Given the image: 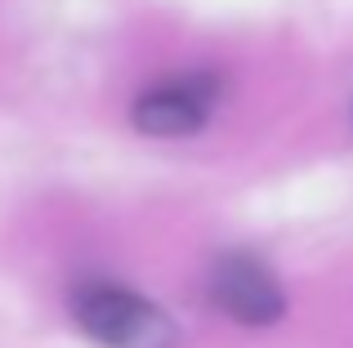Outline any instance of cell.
I'll return each instance as SVG.
<instances>
[{
	"label": "cell",
	"mask_w": 353,
	"mask_h": 348,
	"mask_svg": "<svg viewBox=\"0 0 353 348\" xmlns=\"http://www.w3.org/2000/svg\"><path fill=\"white\" fill-rule=\"evenodd\" d=\"M77 326L103 348H179V322L161 304L117 281H81L72 290Z\"/></svg>",
	"instance_id": "1"
},
{
	"label": "cell",
	"mask_w": 353,
	"mask_h": 348,
	"mask_svg": "<svg viewBox=\"0 0 353 348\" xmlns=\"http://www.w3.org/2000/svg\"><path fill=\"white\" fill-rule=\"evenodd\" d=\"M210 304L237 326H273L286 317V290L264 259L246 250L219 254L210 268Z\"/></svg>",
	"instance_id": "2"
},
{
	"label": "cell",
	"mask_w": 353,
	"mask_h": 348,
	"mask_svg": "<svg viewBox=\"0 0 353 348\" xmlns=\"http://www.w3.org/2000/svg\"><path fill=\"white\" fill-rule=\"evenodd\" d=\"M219 76H174L165 85L139 94L134 103V125L152 139H183V134H197L210 121L219 98Z\"/></svg>",
	"instance_id": "3"
}]
</instances>
